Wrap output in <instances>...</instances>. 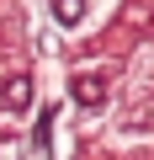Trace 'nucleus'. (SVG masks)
<instances>
[{
  "label": "nucleus",
  "instance_id": "f257e3e1",
  "mask_svg": "<svg viewBox=\"0 0 154 160\" xmlns=\"http://www.w3.org/2000/svg\"><path fill=\"white\" fill-rule=\"evenodd\" d=\"M138 86H154V43L138 53Z\"/></svg>",
  "mask_w": 154,
  "mask_h": 160
}]
</instances>
